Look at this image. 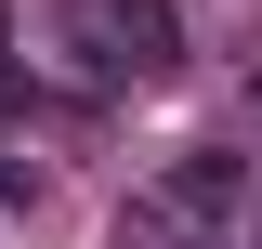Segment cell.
<instances>
[{
  "label": "cell",
  "instance_id": "obj_2",
  "mask_svg": "<svg viewBox=\"0 0 262 249\" xmlns=\"http://www.w3.org/2000/svg\"><path fill=\"white\" fill-rule=\"evenodd\" d=\"M144 210H170L184 236H223V223L249 210V157H236V144H184V157H158Z\"/></svg>",
  "mask_w": 262,
  "mask_h": 249
},
{
  "label": "cell",
  "instance_id": "obj_3",
  "mask_svg": "<svg viewBox=\"0 0 262 249\" xmlns=\"http://www.w3.org/2000/svg\"><path fill=\"white\" fill-rule=\"evenodd\" d=\"M105 249H210V236H184L170 210H144V197H131V210H118V236H105Z\"/></svg>",
  "mask_w": 262,
  "mask_h": 249
},
{
  "label": "cell",
  "instance_id": "obj_5",
  "mask_svg": "<svg viewBox=\"0 0 262 249\" xmlns=\"http://www.w3.org/2000/svg\"><path fill=\"white\" fill-rule=\"evenodd\" d=\"M249 118H262V79H249Z\"/></svg>",
  "mask_w": 262,
  "mask_h": 249
},
{
  "label": "cell",
  "instance_id": "obj_4",
  "mask_svg": "<svg viewBox=\"0 0 262 249\" xmlns=\"http://www.w3.org/2000/svg\"><path fill=\"white\" fill-rule=\"evenodd\" d=\"M27 105H39V92H27V66H0V118H27Z\"/></svg>",
  "mask_w": 262,
  "mask_h": 249
},
{
  "label": "cell",
  "instance_id": "obj_1",
  "mask_svg": "<svg viewBox=\"0 0 262 249\" xmlns=\"http://www.w3.org/2000/svg\"><path fill=\"white\" fill-rule=\"evenodd\" d=\"M53 39L92 66L105 92H158V79H184V13H170V0H53Z\"/></svg>",
  "mask_w": 262,
  "mask_h": 249
}]
</instances>
